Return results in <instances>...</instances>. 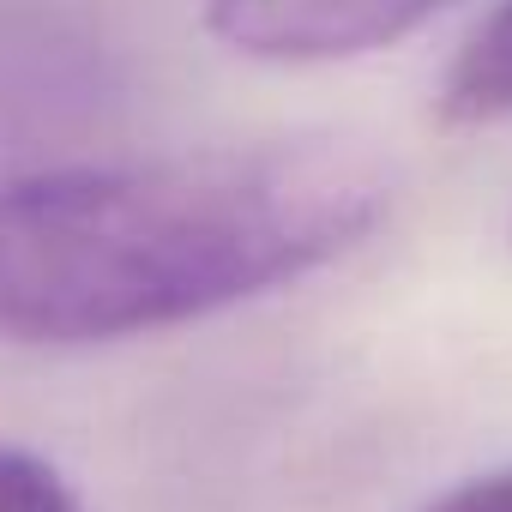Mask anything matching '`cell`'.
I'll return each mask as SVG.
<instances>
[{
  "label": "cell",
  "instance_id": "obj_1",
  "mask_svg": "<svg viewBox=\"0 0 512 512\" xmlns=\"http://www.w3.org/2000/svg\"><path fill=\"white\" fill-rule=\"evenodd\" d=\"M392 169L332 133L0 175V344L163 338L296 290L392 217Z\"/></svg>",
  "mask_w": 512,
  "mask_h": 512
},
{
  "label": "cell",
  "instance_id": "obj_3",
  "mask_svg": "<svg viewBox=\"0 0 512 512\" xmlns=\"http://www.w3.org/2000/svg\"><path fill=\"white\" fill-rule=\"evenodd\" d=\"M452 0H205V31L260 67H344L410 43Z\"/></svg>",
  "mask_w": 512,
  "mask_h": 512
},
{
  "label": "cell",
  "instance_id": "obj_2",
  "mask_svg": "<svg viewBox=\"0 0 512 512\" xmlns=\"http://www.w3.org/2000/svg\"><path fill=\"white\" fill-rule=\"evenodd\" d=\"M121 55L55 7L0 0V139L97 127L121 103Z\"/></svg>",
  "mask_w": 512,
  "mask_h": 512
},
{
  "label": "cell",
  "instance_id": "obj_5",
  "mask_svg": "<svg viewBox=\"0 0 512 512\" xmlns=\"http://www.w3.org/2000/svg\"><path fill=\"white\" fill-rule=\"evenodd\" d=\"M0 512H85V500L43 452L0 440Z\"/></svg>",
  "mask_w": 512,
  "mask_h": 512
},
{
  "label": "cell",
  "instance_id": "obj_4",
  "mask_svg": "<svg viewBox=\"0 0 512 512\" xmlns=\"http://www.w3.org/2000/svg\"><path fill=\"white\" fill-rule=\"evenodd\" d=\"M434 115L446 127H500L512 121V0L464 37V49L452 55L440 91H434Z\"/></svg>",
  "mask_w": 512,
  "mask_h": 512
},
{
  "label": "cell",
  "instance_id": "obj_6",
  "mask_svg": "<svg viewBox=\"0 0 512 512\" xmlns=\"http://www.w3.org/2000/svg\"><path fill=\"white\" fill-rule=\"evenodd\" d=\"M422 512H512V464L452 482V488H446V494H434Z\"/></svg>",
  "mask_w": 512,
  "mask_h": 512
}]
</instances>
